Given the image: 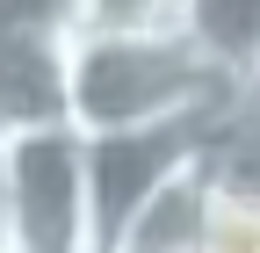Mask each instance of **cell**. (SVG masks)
I'll list each match as a JSON object with an SVG mask.
<instances>
[{"label": "cell", "mask_w": 260, "mask_h": 253, "mask_svg": "<svg viewBox=\"0 0 260 253\" xmlns=\"http://www.w3.org/2000/svg\"><path fill=\"white\" fill-rule=\"evenodd\" d=\"M210 152L203 123H167V131H116L87 138V210H94V253H109L123 225L138 217L174 174H188Z\"/></svg>", "instance_id": "3"}, {"label": "cell", "mask_w": 260, "mask_h": 253, "mask_svg": "<svg viewBox=\"0 0 260 253\" xmlns=\"http://www.w3.org/2000/svg\"><path fill=\"white\" fill-rule=\"evenodd\" d=\"M80 0H0V22H37V29H73Z\"/></svg>", "instance_id": "8"}, {"label": "cell", "mask_w": 260, "mask_h": 253, "mask_svg": "<svg viewBox=\"0 0 260 253\" xmlns=\"http://www.w3.org/2000/svg\"><path fill=\"white\" fill-rule=\"evenodd\" d=\"M8 253H94L87 210V138L37 131L8 138Z\"/></svg>", "instance_id": "2"}, {"label": "cell", "mask_w": 260, "mask_h": 253, "mask_svg": "<svg viewBox=\"0 0 260 253\" xmlns=\"http://www.w3.org/2000/svg\"><path fill=\"white\" fill-rule=\"evenodd\" d=\"M239 102L188 37H73V131H167V123H210Z\"/></svg>", "instance_id": "1"}, {"label": "cell", "mask_w": 260, "mask_h": 253, "mask_svg": "<svg viewBox=\"0 0 260 253\" xmlns=\"http://www.w3.org/2000/svg\"><path fill=\"white\" fill-rule=\"evenodd\" d=\"M0 253H8V246H0Z\"/></svg>", "instance_id": "11"}, {"label": "cell", "mask_w": 260, "mask_h": 253, "mask_svg": "<svg viewBox=\"0 0 260 253\" xmlns=\"http://www.w3.org/2000/svg\"><path fill=\"white\" fill-rule=\"evenodd\" d=\"M188 44L246 87L260 73V0H188Z\"/></svg>", "instance_id": "6"}, {"label": "cell", "mask_w": 260, "mask_h": 253, "mask_svg": "<svg viewBox=\"0 0 260 253\" xmlns=\"http://www.w3.org/2000/svg\"><path fill=\"white\" fill-rule=\"evenodd\" d=\"M37 131H73V37L0 22V145Z\"/></svg>", "instance_id": "4"}, {"label": "cell", "mask_w": 260, "mask_h": 253, "mask_svg": "<svg viewBox=\"0 0 260 253\" xmlns=\"http://www.w3.org/2000/svg\"><path fill=\"white\" fill-rule=\"evenodd\" d=\"M203 225H210V152L159 188L109 253H203Z\"/></svg>", "instance_id": "5"}, {"label": "cell", "mask_w": 260, "mask_h": 253, "mask_svg": "<svg viewBox=\"0 0 260 253\" xmlns=\"http://www.w3.org/2000/svg\"><path fill=\"white\" fill-rule=\"evenodd\" d=\"M246 94H253V102H260V73H253V80H246Z\"/></svg>", "instance_id": "10"}, {"label": "cell", "mask_w": 260, "mask_h": 253, "mask_svg": "<svg viewBox=\"0 0 260 253\" xmlns=\"http://www.w3.org/2000/svg\"><path fill=\"white\" fill-rule=\"evenodd\" d=\"M65 37H188V0H80Z\"/></svg>", "instance_id": "7"}, {"label": "cell", "mask_w": 260, "mask_h": 253, "mask_svg": "<svg viewBox=\"0 0 260 253\" xmlns=\"http://www.w3.org/2000/svg\"><path fill=\"white\" fill-rule=\"evenodd\" d=\"M0 246H8V152H0Z\"/></svg>", "instance_id": "9"}]
</instances>
